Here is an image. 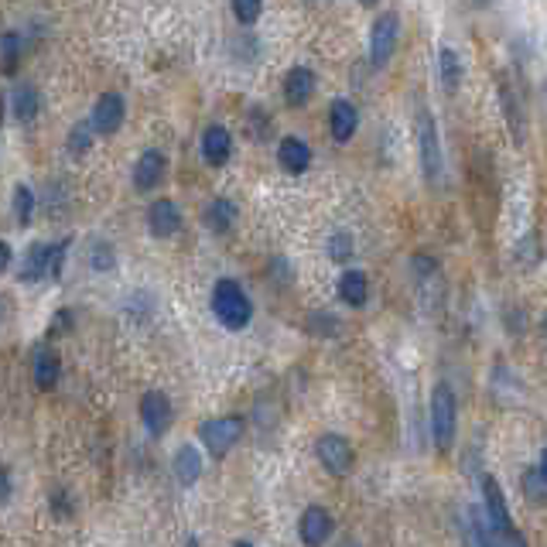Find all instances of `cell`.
<instances>
[{"label":"cell","mask_w":547,"mask_h":547,"mask_svg":"<svg viewBox=\"0 0 547 547\" xmlns=\"http://www.w3.org/2000/svg\"><path fill=\"white\" fill-rule=\"evenodd\" d=\"M212 315L223 322V329L229 332H243L253 319V305L247 291L239 288V281L233 278H223V281H216L212 288Z\"/></svg>","instance_id":"obj_1"},{"label":"cell","mask_w":547,"mask_h":547,"mask_svg":"<svg viewBox=\"0 0 547 547\" xmlns=\"http://www.w3.org/2000/svg\"><path fill=\"white\" fill-rule=\"evenodd\" d=\"M66 253H69V239H58V243H31V250L21 260L17 278L21 281H58L62 278V267H66Z\"/></svg>","instance_id":"obj_2"},{"label":"cell","mask_w":547,"mask_h":547,"mask_svg":"<svg viewBox=\"0 0 547 547\" xmlns=\"http://www.w3.org/2000/svg\"><path fill=\"white\" fill-rule=\"evenodd\" d=\"M455 424H459L455 393H451L445 383H438L435 390H431V438H435V445L441 451L451 449V441H455Z\"/></svg>","instance_id":"obj_3"},{"label":"cell","mask_w":547,"mask_h":547,"mask_svg":"<svg viewBox=\"0 0 547 547\" xmlns=\"http://www.w3.org/2000/svg\"><path fill=\"white\" fill-rule=\"evenodd\" d=\"M198 438L209 451L212 459H226L233 445L243 438V421L239 418H212V421H202L198 428Z\"/></svg>","instance_id":"obj_4"},{"label":"cell","mask_w":547,"mask_h":547,"mask_svg":"<svg viewBox=\"0 0 547 547\" xmlns=\"http://www.w3.org/2000/svg\"><path fill=\"white\" fill-rule=\"evenodd\" d=\"M397 38H400V17L387 11L373 21V31H370V62L373 66H387L397 52Z\"/></svg>","instance_id":"obj_5"},{"label":"cell","mask_w":547,"mask_h":547,"mask_svg":"<svg viewBox=\"0 0 547 547\" xmlns=\"http://www.w3.org/2000/svg\"><path fill=\"white\" fill-rule=\"evenodd\" d=\"M418 147H421V168L428 182L441 178V141H438V127L431 113H418Z\"/></svg>","instance_id":"obj_6"},{"label":"cell","mask_w":547,"mask_h":547,"mask_svg":"<svg viewBox=\"0 0 547 547\" xmlns=\"http://www.w3.org/2000/svg\"><path fill=\"white\" fill-rule=\"evenodd\" d=\"M127 120V103L120 93H103L96 99V106H93V116H89V127H93V134H103V137H110L116 134Z\"/></svg>","instance_id":"obj_7"},{"label":"cell","mask_w":547,"mask_h":547,"mask_svg":"<svg viewBox=\"0 0 547 547\" xmlns=\"http://www.w3.org/2000/svg\"><path fill=\"white\" fill-rule=\"evenodd\" d=\"M315 455H319V462H322L332 476H349L352 462H356L352 445L342 435H322L319 445H315Z\"/></svg>","instance_id":"obj_8"},{"label":"cell","mask_w":547,"mask_h":547,"mask_svg":"<svg viewBox=\"0 0 547 547\" xmlns=\"http://www.w3.org/2000/svg\"><path fill=\"white\" fill-rule=\"evenodd\" d=\"M171 418H175V410H171V400H168V393H161V390H147L141 397V421L144 428L151 431V435H165L171 428Z\"/></svg>","instance_id":"obj_9"},{"label":"cell","mask_w":547,"mask_h":547,"mask_svg":"<svg viewBox=\"0 0 547 547\" xmlns=\"http://www.w3.org/2000/svg\"><path fill=\"white\" fill-rule=\"evenodd\" d=\"M298 537L305 547H322L332 537V513L325 506H309L298 520Z\"/></svg>","instance_id":"obj_10"},{"label":"cell","mask_w":547,"mask_h":547,"mask_svg":"<svg viewBox=\"0 0 547 547\" xmlns=\"http://www.w3.org/2000/svg\"><path fill=\"white\" fill-rule=\"evenodd\" d=\"M482 496H486V527L490 531H513V520H510V506H506V496L500 490V482L492 476L482 479Z\"/></svg>","instance_id":"obj_11"},{"label":"cell","mask_w":547,"mask_h":547,"mask_svg":"<svg viewBox=\"0 0 547 547\" xmlns=\"http://www.w3.org/2000/svg\"><path fill=\"white\" fill-rule=\"evenodd\" d=\"M165 171H168V157L161 155V151H144L137 157V165H134V188L137 192H155L157 185L165 182Z\"/></svg>","instance_id":"obj_12"},{"label":"cell","mask_w":547,"mask_h":547,"mask_svg":"<svg viewBox=\"0 0 547 547\" xmlns=\"http://www.w3.org/2000/svg\"><path fill=\"white\" fill-rule=\"evenodd\" d=\"M229 157H233V134L219 124L206 127L202 130V161L212 168H223Z\"/></svg>","instance_id":"obj_13"},{"label":"cell","mask_w":547,"mask_h":547,"mask_svg":"<svg viewBox=\"0 0 547 547\" xmlns=\"http://www.w3.org/2000/svg\"><path fill=\"white\" fill-rule=\"evenodd\" d=\"M147 229H151V237L157 239L175 237V233L182 229V212H178V206H175L171 198H157L155 206L147 209Z\"/></svg>","instance_id":"obj_14"},{"label":"cell","mask_w":547,"mask_h":547,"mask_svg":"<svg viewBox=\"0 0 547 547\" xmlns=\"http://www.w3.org/2000/svg\"><path fill=\"white\" fill-rule=\"evenodd\" d=\"M329 127H332V137L339 144H346L356 134V127H360V110L352 106L349 99H336L329 106Z\"/></svg>","instance_id":"obj_15"},{"label":"cell","mask_w":547,"mask_h":547,"mask_svg":"<svg viewBox=\"0 0 547 547\" xmlns=\"http://www.w3.org/2000/svg\"><path fill=\"white\" fill-rule=\"evenodd\" d=\"M311 96H315V72L305 69V66H295L284 76V99L291 106H305Z\"/></svg>","instance_id":"obj_16"},{"label":"cell","mask_w":547,"mask_h":547,"mask_svg":"<svg viewBox=\"0 0 547 547\" xmlns=\"http://www.w3.org/2000/svg\"><path fill=\"white\" fill-rule=\"evenodd\" d=\"M278 165L284 171H291V175H301V171H309L311 165V147L301 137H284L281 147H278Z\"/></svg>","instance_id":"obj_17"},{"label":"cell","mask_w":547,"mask_h":547,"mask_svg":"<svg viewBox=\"0 0 547 547\" xmlns=\"http://www.w3.org/2000/svg\"><path fill=\"white\" fill-rule=\"evenodd\" d=\"M31 377H35V387H38V390H52L58 380H62V360H58L52 349H38L35 352Z\"/></svg>","instance_id":"obj_18"},{"label":"cell","mask_w":547,"mask_h":547,"mask_svg":"<svg viewBox=\"0 0 547 547\" xmlns=\"http://www.w3.org/2000/svg\"><path fill=\"white\" fill-rule=\"evenodd\" d=\"M239 209L229 202V198H212L209 206L202 209V223H206V229H212V233H226L229 226L237 223Z\"/></svg>","instance_id":"obj_19"},{"label":"cell","mask_w":547,"mask_h":547,"mask_svg":"<svg viewBox=\"0 0 547 547\" xmlns=\"http://www.w3.org/2000/svg\"><path fill=\"white\" fill-rule=\"evenodd\" d=\"M11 110H15V116L21 120V124H31L35 116H38V110H42V96H38V89L28 83H17L15 93H11Z\"/></svg>","instance_id":"obj_20"},{"label":"cell","mask_w":547,"mask_h":547,"mask_svg":"<svg viewBox=\"0 0 547 547\" xmlns=\"http://www.w3.org/2000/svg\"><path fill=\"white\" fill-rule=\"evenodd\" d=\"M339 298L352 305V309H363L366 298H370V284H366V274L363 270H346L342 278H339Z\"/></svg>","instance_id":"obj_21"},{"label":"cell","mask_w":547,"mask_h":547,"mask_svg":"<svg viewBox=\"0 0 547 547\" xmlns=\"http://www.w3.org/2000/svg\"><path fill=\"white\" fill-rule=\"evenodd\" d=\"M198 476H202V455L192 445H182V449L175 451V479L182 486H196Z\"/></svg>","instance_id":"obj_22"},{"label":"cell","mask_w":547,"mask_h":547,"mask_svg":"<svg viewBox=\"0 0 547 547\" xmlns=\"http://www.w3.org/2000/svg\"><path fill=\"white\" fill-rule=\"evenodd\" d=\"M438 72H441V83H445V89H459V83H462V58H459V52L455 48H441L438 52Z\"/></svg>","instance_id":"obj_23"},{"label":"cell","mask_w":547,"mask_h":547,"mask_svg":"<svg viewBox=\"0 0 547 547\" xmlns=\"http://www.w3.org/2000/svg\"><path fill=\"white\" fill-rule=\"evenodd\" d=\"M17 62H21V35L7 31V35H0V69H4V76H15Z\"/></svg>","instance_id":"obj_24"},{"label":"cell","mask_w":547,"mask_h":547,"mask_svg":"<svg viewBox=\"0 0 547 547\" xmlns=\"http://www.w3.org/2000/svg\"><path fill=\"white\" fill-rule=\"evenodd\" d=\"M11 209H15V219L21 226H28L31 219H35V192H31L28 185H17V188H15Z\"/></svg>","instance_id":"obj_25"},{"label":"cell","mask_w":547,"mask_h":547,"mask_svg":"<svg viewBox=\"0 0 547 547\" xmlns=\"http://www.w3.org/2000/svg\"><path fill=\"white\" fill-rule=\"evenodd\" d=\"M89 267H93L96 274H113V270H116V253H113L110 243H96V247H93Z\"/></svg>","instance_id":"obj_26"},{"label":"cell","mask_w":547,"mask_h":547,"mask_svg":"<svg viewBox=\"0 0 547 547\" xmlns=\"http://www.w3.org/2000/svg\"><path fill=\"white\" fill-rule=\"evenodd\" d=\"M503 106H506V120H510V130H513V141H523V124H520V106H517V96H513V89L503 83Z\"/></svg>","instance_id":"obj_27"},{"label":"cell","mask_w":547,"mask_h":547,"mask_svg":"<svg viewBox=\"0 0 547 547\" xmlns=\"http://www.w3.org/2000/svg\"><path fill=\"white\" fill-rule=\"evenodd\" d=\"M89 147H93V127L76 124L69 130V151H72V155H86Z\"/></svg>","instance_id":"obj_28"},{"label":"cell","mask_w":547,"mask_h":547,"mask_svg":"<svg viewBox=\"0 0 547 547\" xmlns=\"http://www.w3.org/2000/svg\"><path fill=\"white\" fill-rule=\"evenodd\" d=\"M329 257H332V260H339V264L352 257V237L346 233V229H339V233H332V237H329Z\"/></svg>","instance_id":"obj_29"},{"label":"cell","mask_w":547,"mask_h":547,"mask_svg":"<svg viewBox=\"0 0 547 547\" xmlns=\"http://www.w3.org/2000/svg\"><path fill=\"white\" fill-rule=\"evenodd\" d=\"M260 15H264V7H260L257 0H237V4H233V17H237L243 28H247V25H253V21H257Z\"/></svg>","instance_id":"obj_30"},{"label":"cell","mask_w":547,"mask_h":547,"mask_svg":"<svg viewBox=\"0 0 547 547\" xmlns=\"http://www.w3.org/2000/svg\"><path fill=\"white\" fill-rule=\"evenodd\" d=\"M267 127H270V116H264V110H260V106H253V110H250V134H253V141H264V137H267Z\"/></svg>","instance_id":"obj_31"},{"label":"cell","mask_w":547,"mask_h":547,"mask_svg":"<svg viewBox=\"0 0 547 547\" xmlns=\"http://www.w3.org/2000/svg\"><path fill=\"white\" fill-rule=\"evenodd\" d=\"M11 476H7V469H0V506L7 503V500H11Z\"/></svg>","instance_id":"obj_32"},{"label":"cell","mask_w":547,"mask_h":547,"mask_svg":"<svg viewBox=\"0 0 547 547\" xmlns=\"http://www.w3.org/2000/svg\"><path fill=\"white\" fill-rule=\"evenodd\" d=\"M69 322H72L69 311H58L56 322H52V336H62V332H66V325H69Z\"/></svg>","instance_id":"obj_33"},{"label":"cell","mask_w":547,"mask_h":547,"mask_svg":"<svg viewBox=\"0 0 547 547\" xmlns=\"http://www.w3.org/2000/svg\"><path fill=\"white\" fill-rule=\"evenodd\" d=\"M56 513H58V520H66V517L72 513L69 503H66V490H58V492H56Z\"/></svg>","instance_id":"obj_34"},{"label":"cell","mask_w":547,"mask_h":547,"mask_svg":"<svg viewBox=\"0 0 547 547\" xmlns=\"http://www.w3.org/2000/svg\"><path fill=\"white\" fill-rule=\"evenodd\" d=\"M7 267H11V247H7L4 239H0V274H4Z\"/></svg>","instance_id":"obj_35"},{"label":"cell","mask_w":547,"mask_h":547,"mask_svg":"<svg viewBox=\"0 0 547 547\" xmlns=\"http://www.w3.org/2000/svg\"><path fill=\"white\" fill-rule=\"evenodd\" d=\"M537 472H541V479H544V486H547V449L541 451V465H537Z\"/></svg>","instance_id":"obj_36"},{"label":"cell","mask_w":547,"mask_h":547,"mask_svg":"<svg viewBox=\"0 0 547 547\" xmlns=\"http://www.w3.org/2000/svg\"><path fill=\"white\" fill-rule=\"evenodd\" d=\"M233 547H253V544H250V541H237Z\"/></svg>","instance_id":"obj_37"},{"label":"cell","mask_w":547,"mask_h":547,"mask_svg":"<svg viewBox=\"0 0 547 547\" xmlns=\"http://www.w3.org/2000/svg\"><path fill=\"white\" fill-rule=\"evenodd\" d=\"M544 339H547V319H544Z\"/></svg>","instance_id":"obj_38"}]
</instances>
